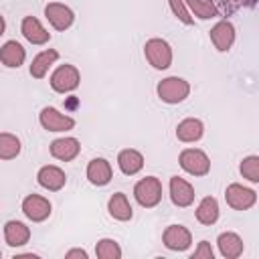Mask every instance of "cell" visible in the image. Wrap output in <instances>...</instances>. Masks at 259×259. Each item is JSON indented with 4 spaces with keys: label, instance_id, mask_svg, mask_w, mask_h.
Masks as SVG:
<instances>
[{
    "label": "cell",
    "instance_id": "obj_15",
    "mask_svg": "<svg viewBox=\"0 0 259 259\" xmlns=\"http://www.w3.org/2000/svg\"><path fill=\"white\" fill-rule=\"evenodd\" d=\"M170 198L176 206H190L194 202V188L188 180L180 178V176H172L170 178Z\"/></svg>",
    "mask_w": 259,
    "mask_h": 259
},
{
    "label": "cell",
    "instance_id": "obj_24",
    "mask_svg": "<svg viewBox=\"0 0 259 259\" xmlns=\"http://www.w3.org/2000/svg\"><path fill=\"white\" fill-rule=\"evenodd\" d=\"M196 221L200 225H214L219 221V202L214 196H204L196 206Z\"/></svg>",
    "mask_w": 259,
    "mask_h": 259
},
{
    "label": "cell",
    "instance_id": "obj_20",
    "mask_svg": "<svg viewBox=\"0 0 259 259\" xmlns=\"http://www.w3.org/2000/svg\"><path fill=\"white\" fill-rule=\"evenodd\" d=\"M117 166L125 176H134L144 168V156L134 148H125L117 154Z\"/></svg>",
    "mask_w": 259,
    "mask_h": 259
},
{
    "label": "cell",
    "instance_id": "obj_25",
    "mask_svg": "<svg viewBox=\"0 0 259 259\" xmlns=\"http://www.w3.org/2000/svg\"><path fill=\"white\" fill-rule=\"evenodd\" d=\"M22 150L20 140L14 134L2 132L0 134V160H14Z\"/></svg>",
    "mask_w": 259,
    "mask_h": 259
},
{
    "label": "cell",
    "instance_id": "obj_4",
    "mask_svg": "<svg viewBox=\"0 0 259 259\" xmlns=\"http://www.w3.org/2000/svg\"><path fill=\"white\" fill-rule=\"evenodd\" d=\"M79 83H81V73L75 65H69V63L57 67L51 75V87L57 93H71L79 87Z\"/></svg>",
    "mask_w": 259,
    "mask_h": 259
},
{
    "label": "cell",
    "instance_id": "obj_22",
    "mask_svg": "<svg viewBox=\"0 0 259 259\" xmlns=\"http://www.w3.org/2000/svg\"><path fill=\"white\" fill-rule=\"evenodd\" d=\"M57 59H59V51H55V49H47V51L38 53L30 63V75L34 79H42L49 73V69L57 63Z\"/></svg>",
    "mask_w": 259,
    "mask_h": 259
},
{
    "label": "cell",
    "instance_id": "obj_33",
    "mask_svg": "<svg viewBox=\"0 0 259 259\" xmlns=\"http://www.w3.org/2000/svg\"><path fill=\"white\" fill-rule=\"evenodd\" d=\"M0 257H2V251H0Z\"/></svg>",
    "mask_w": 259,
    "mask_h": 259
},
{
    "label": "cell",
    "instance_id": "obj_30",
    "mask_svg": "<svg viewBox=\"0 0 259 259\" xmlns=\"http://www.w3.org/2000/svg\"><path fill=\"white\" fill-rule=\"evenodd\" d=\"M190 257H192V259H212V257H214V253H212L210 243H208V241H200V243H198V247L194 249V253H192Z\"/></svg>",
    "mask_w": 259,
    "mask_h": 259
},
{
    "label": "cell",
    "instance_id": "obj_28",
    "mask_svg": "<svg viewBox=\"0 0 259 259\" xmlns=\"http://www.w3.org/2000/svg\"><path fill=\"white\" fill-rule=\"evenodd\" d=\"M243 178L249 182H259V156H247L239 166Z\"/></svg>",
    "mask_w": 259,
    "mask_h": 259
},
{
    "label": "cell",
    "instance_id": "obj_27",
    "mask_svg": "<svg viewBox=\"0 0 259 259\" xmlns=\"http://www.w3.org/2000/svg\"><path fill=\"white\" fill-rule=\"evenodd\" d=\"M95 255L99 259H119L121 257V247L113 239H99L95 245Z\"/></svg>",
    "mask_w": 259,
    "mask_h": 259
},
{
    "label": "cell",
    "instance_id": "obj_9",
    "mask_svg": "<svg viewBox=\"0 0 259 259\" xmlns=\"http://www.w3.org/2000/svg\"><path fill=\"white\" fill-rule=\"evenodd\" d=\"M45 16L55 30H67L75 20V12L61 2H49L45 6Z\"/></svg>",
    "mask_w": 259,
    "mask_h": 259
},
{
    "label": "cell",
    "instance_id": "obj_31",
    "mask_svg": "<svg viewBox=\"0 0 259 259\" xmlns=\"http://www.w3.org/2000/svg\"><path fill=\"white\" fill-rule=\"evenodd\" d=\"M67 259H73V257H81V259H87V251L85 249H71L65 253Z\"/></svg>",
    "mask_w": 259,
    "mask_h": 259
},
{
    "label": "cell",
    "instance_id": "obj_6",
    "mask_svg": "<svg viewBox=\"0 0 259 259\" xmlns=\"http://www.w3.org/2000/svg\"><path fill=\"white\" fill-rule=\"evenodd\" d=\"M225 198H227V204L235 210H247L251 208L255 202H257V192L243 186V184H229L227 190H225Z\"/></svg>",
    "mask_w": 259,
    "mask_h": 259
},
{
    "label": "cell",
    "instance_id": "obj_18",
    "mask_svg": "<svg viewBox=\"0 0 259 259\" xmlns=\"http://www.w3.org/2000/svg\"><path fill=\"white\" fill-rule=\"evenodd\" d=\"M217 245H219L221 255L227 257V259H237V257L243 255V239L233 231L221 233L219 239H217Z\"/></svg>",
    "mask_w": 259,
    "mask_h": 259
},
{
    "label": "cell",
    "instance_id": "obj_7",
    "mask_svg": "<svg viewBox=\"0 0 259 259\" xmlns=\"http://www.w3.org/2000/svg\"><path fill=\"white\" fill-rule=\"evenodd\" d=\"M38 121L47 132H69L75 127V119L71 115L61 113L55 107H42L38 113Z\"/></svg>",
    "mask_w": 259,
    "mask_h": 259
},
{
    "label": "cell",
    "instance_id": "obj_29",
    "mask_svg": "<svg viewBox=\"0 0 259 259\" xmlns=\"http://www.w3.org/2000/svg\"><path fill=\"white\" fill-rule=\"evenodd\" d=\"M168 4H170V10L174 12V16H176L182 24H192V22H194V18L190 16V12H188L184 0H168Z\"/></svg>",
    "mask_w": 259,
    "mask_h": 259
},
{
    "label": "cell",
    "instance_id": "obj_8",
    "mask_svg": "<svg viewBox=\"0 0 259 259\" xmlns=\"http://www.w3.org/2000/svg\"><path fill=\"white\" fill-rule=\"evenodd\" d=\"M51 202L49 198L40 196V194H28L24 200H22V212L26 219H30L32 223H42L51 217Z\"/></svg>",
    "mask_w": 259,
    "mask_h": 259
},
{
    "label": "cell",
    "instance_id": "obj_12",
    "mask_svg": "<svg viewBox=\"0 0 259 259\" xmlns=\"http://www.w3.org/2000/svg\"><path fill=\"white\" fill-rule=\"evenodd\" d=\"M20 32L22 36L30 42V45H47L51 40V32L40 24L38 18L34 16H24L22 24H20Z\"/></svg>",
    "mask_w": 259,
    "mask_h": 259
},
{
    "label": "cell",
    "instance_id": "obj_23",
    "mask_svg": "<svg viewBox=\"0 0 259 259\" xmlns=\"http://www.w3.org/2000/svg\"><path fill=\"white\" fill-rule=\"evenodd\" d=\"M107 210L109 214L115 219V221H130L134 217V210H132V204L127 200V196L123 192H115L111 194L109 202H107Z\"/></svg>",
    "mask_w": 259,
    "mask_h": 259
},
{
    "label": "cell",
    "instance_id": "obj_11",
    "mask_svg": "<svg viewBox=\"0 0 259 259\" xmlns=\"http://www.w3.org/2000/svg\"><path fill=\"white\" fill-rule=\"evenodd\" d=\"M51 150V156L55 160H61V162H71L79 156L81 152V144L77 138H57L51 142L49 146Z\"/></svg>",
    "mask_w": 259,
    "mask_h": 259
},
{
    "label": "cell",
    "instance_id": "obj_13",
    "mask_svg": "<svg viewBox=\"0 0 259 259\" xmlns=\"http://www.w3.org/2000/svg\"><path fill=\"white\" fill-rule=\"evenodd\" d=\"M210 40H212L217 51L227 53L233 47V42H235V26L229 20H219L210 28Z\"/></svg>",
    "mask_w": 259,
    "mask_h": 259
},
{
    "label": "cell",
    "instance_id": "obj_26",
    "mask_svg": "<svg viewBox=\"0 0 259 259\" xmlns=\"http://www.w3.org/2000/svg\"><path fill=\"white\" fill-rule=\"evenodd\" d=\"M184 4L190 8L188 12H192L194 16H198L202 20L219 16V6L212 0H184Z\"/></svg>",
    "mask_w": 259,
    "mask_h": 259
},
{
    "label": "cell",
    "instance_id": "obj_17",
    "mask_svg": "<svg viewBox=\"0 0 259 259\" xmlns=\"http://www.w3.org/2000/svg\"><path fill=\"white\" fill-rule=\"evenodd\" d=\"M113 176L111 164L105 158H93L87 164V180L95 186H105Z\"/></svg>",
    "mask_w": 259,
    "mask_h": 259
},
{
    "label": "cell",
    "instance_id": "obj_14",
    "mask_svg": "<svg viewBox=\"0 0 259 259\" xmlns=\"http://www.w3.org/2000/svg\"><path fill=\"white\" fill-rule=\"evenodd\" d=\"M36 182H38L42 188H47V190H51V192H57V190H61V188L65 186L67 176H65V172H63L59 166L47 164V166H42V168L36 172Z\"/></svg>",
    "mask_w": 259,
    "mask_h": 259
},
{
    "label": "cell",
    "instance_id": "obj_32",
    "mask_svg": "<svg viewBox=\"0 0 259 259\" xmlns=\"http://www.w3.org/2000/svg\"><path fill=\"white\" fill-rule=\"evenodd\" d=\"M4 30H6V20H4V16L0 14V36L4 34Z\"/></svg>",
    "mask_w": 259,
    "mask_h": 259
},
{
    "label": "cell",
    "instance_id": "obj_5",
    "mask_svg": "<svg viewBox=\"0 0 259 259\" xmlns=\"http://www.w3.org/2000/svg\"><path fill=\"white\" fill-rule=\"evenodd\" d=\"M180 168L184 172H188L190 176H206L208 170H210V160L208 156L198 150V148H186L180 152Z\"/></svg>",
    "mask_w": 259,
    "mask_h": 259
},
{
    "label": "cell",
    "instance_id": "obj_1",
    "mask_svg": "<svg viewBox=\"0 0 259 259\" xmlns=\"http://www.w3.org/2000/svg\"><path fill=\"white\" fill-rule=\"evenodd\" d=\"M134 196L140 206L144 208H154L162 200V182L156 176H146L136 182L134 186Z\"/></svg>",
    "mask_w": 259,
    "mask_h": 259
},
{
    "label": "cell",
    "instance_id": "obj_16",
    "mask_svg": "<svg viewBox=\"0 0 259 259\" xmlns=\"http://www.w3.org/2000/svg\"><path fill=\"white\" fill-rule=\"evenodd\" d=\"M26 59V51L18 40H6L0 47V63L8 69H18Z\"/></svg>",
    "mask_w": 259,
    "mask_h": 259
},
{
    "label": "cell",
    "instance_id": "obj_19",
    "mask_svg": "<svg viewBox=\"0 0 259 259\" xmlns=\"http://www.w3.org/2000/svg\"><path fill=\"white\" fill-rule=\"evenodd\" d=\"M204 134V123L196 117H186L178 123L176 127V138L184 144H190V142H198Z\"/></svg>",
    "mask_w": 259,
    "mask_h": 259
},
{
    "label": "cell",
    "instance_id": "obj_10",
    "mask_svg": "<svg viewBox=\"0 0 259 259\" xmlns=\"http://www.w3.org/2000/svg\"><path fill=\"white\" fill-rule=\"evenodd\" d=\"M162 241H164L166 249H170V251H186L192 243V235L184 225H170V227H166Z\"/></svg>",
    "mask_w": 259,
    "mask_h": 259
},
{
    "label": "cell",
    "instance_id": "obj_21",
    "mask_svg": "<svg viewBox=\"0 0 259 259\" xmlns=\"http://www.w3.org/2000/svg\"><path fill=\"white\" fill-rule=\"evenodd\" d=\"M4 239L10 247H22L30 239V229L20 221H8L4 225Z\"/></svg>",
    "mask_w": 259,
    "mask_h": 259
},
{
    "label": "cell",
    "instance_id": "obj_2",
    "mask_svg": "<svg viewBox=\"0 0 259 259\" xmlns=\"http://www.w3.org/2000/svg\"><path fill=\"white\" fill-rule=\"evenodd\" d=\"M156 91H158V97H160L164 103L174 105V103L184 101V99L190 95V85H188V81L182 79V77H166V79H162V81L158 83Z\"/></svg>",
    "mask_w": 259,
    "mask_h": 259
},
{
    "label": "cell",
    "instance_id": "obj_3",
    "mask_svg": "<svg viewBox=\"0 0 259 259\" xmlns=\"http://www.w3.org/2000/svg\"><path fill=\"white\" fill-rule=\"evenodd\" d=\"M144 55L148 59V63L158 69L164 71L172 65V47L164 40V38H150L144 45Z\"/></svg>",
    "mask_w": 259,
    "mask_h": 259
}]
</instances>
